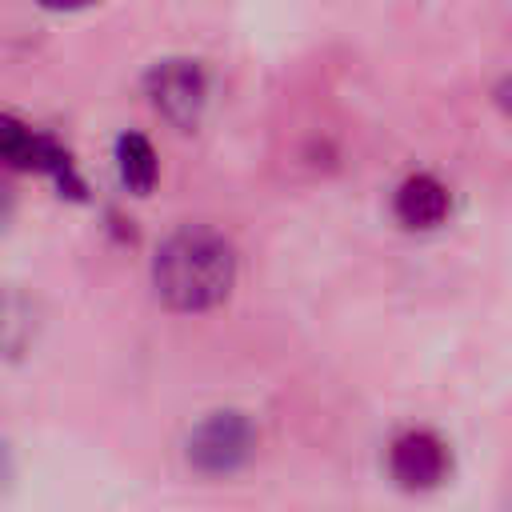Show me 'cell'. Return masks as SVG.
Segmentation results:
<instances>
[{"instance_id":"obj_1","label":"cell","mask_w":512,"mask_h":512,"mask_svg":"<svg viewBox=\"0 0 512 512\" xmlns=\"http://www.w3.org/2000/svg\"><path fill=\"white\" fill-rule=\"evenodd\" d=\"M236 284V248L204 224L176 228L152 256V288L176 312H204L228 300Z\"/></svg>"},{"instance_id":"obj_2","label":"cell","mask_w":512,"mask_h":512,"mask_svg":"<svg viewBox=\"0 0 512 512\" xmlns=\"http://www.w3.org/2000/svg\"><path fill=\"white\" fill-rule=\"evenodd\" d=\"M252 452H256V424L236 408L208 412L184 440L188 464L204 476H228V472L244 468L252 460Z\"/></svg>"},{"instance_id":"obj_3","label":"cell","mask_w":512,"mask_h":512,"mask_svg":"<svg viewBox=\"0 0 512 512\" xmlns=\"http://www.w3.org/2000/svg\"><path fill=\"white\" fill-rule=\"evenodd\" d=\"M0 164L24 168V172H44L64 196L84 200V180H80L68 148L60 140H52L48 132H36L28 124H20L8 112H0Z\"/></svg>"},{"instance_id":"obj_4","label":"cell","mask_w":512,"mask_h":512,"mask_svg":"<svg viewBox=\"0 0 512 512\" xmlns=\"http://www.w3.org/2000/svg\"><path fill=\"white\" fill-rule=\"evenodd\" d=\"M144 92L152 100V108L176 124V128H196L204 108H208V72L200 60L188 56H168L156 60L144 76Z\"/></svg>"},{"instance_id":"obj_5","label":"cell","mask_w":512,"mask_h":512,"mask_svg":"<svg viewBox=\"0 0 512 512\" xmlns=\"http://www.w3.org/2000/svg\"><path fill=\"white\" fill-rule=\"evenodd\" d=\"M448 444L428 428H408L388 448V472L404 492H428L448 480Z\"/></svg>"},{"instance_id":"obj_6","label":"cell","mask_w":512,"mask_h":512,"mask_svg":"<svg viewBox=\"0 0 512 512\" xmlns=\"http://www.w3.org/2000/svg\"><path fill=\"white\" fill-rule=\"evenodd\" d=\"M448 208H452L448 188H444L436 176H428V172L408 176V180L396 188V196H392V212H396V220H400L404 228H412V232H424V228L444 224Z\"/></svg>"},{"instance_id":"obj_7","label":"cell","mask_w":512,"mask_h":512,"mask_svg":"<svg viewBox=\"0 0 512 512\" xmlns=\"http://www.w3.org/2000/svg\"><path fill=\"white\" fill-rule=\"evenodd\" d=\"M116 172H120V184L128 192H136V196H148L156 188L160 164H156V148L148 144V136L124 132L116 140Z\"/></svg>"},{"instance_id":"obj_8","label":"cell","mask_w":512,"mask_h":512,"mask_svg":"<svg viewBox=\"0 0 512 512\" xmlns=\"http://www.w3.org/2000/svg\"><path fill=\"white\" fill-rule=\"evenodd\" d=\"M32 336V320L24 300L16 296H0V352H20Z\"/></svg>"},{"instance_id":"obj_9","label":"cell","mask_w":512,"mask_h":512,"mask_svg":"<svg viewBox=\"0 0 512 512\" xmlns=\"http://www.w3.org/2000/svg\"><path fill=\"white\" fill-rule=\"evenodd\" d=\"M36 4L48 12H80V8H92L96 0H36Z\"/></svg>"},{"instance_id":"obj_10","label":"cell","mask_w":512,"mask_h":512,"mask_svg":"<svg viewBox=\"0 0 512 512\" xmlns=\"http://www.w3.org/2000/svg\"><path fill=\"white\" fill-rule=\"evenodd\" d=\"M8 484H12V448L8 440H0V496L8 492Z\"/></svg>"},{"instance_id":"obj_11","label":"cell","mask_w":512,"mask_h":512,"mask_svg":"<svg viewBox=\"0 0 512 512\" xmlns=\"http://www.w3.org/2000/svg\"><path fill=\"white\" fill-rule=\"evenodd\" d=\"M8 212H12V196H8V188L0 184V224L8 220Z\"/></svg>"}]
</instances>
